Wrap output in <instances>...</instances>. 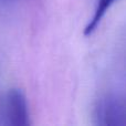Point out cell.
I'll return each mask as SVG.
<instances>
[{"mask_svg": "<svg viewBox=\"0 0 126 126\" xmlns=\"http://www.w3.org/2000/svg\"><path fill=\"white\" fill-rule=\"evenodd\" d=\"M2 116L6 125L28 126L30 124L27 98L20 90H10L7 94Z\"/></svg>", "mask_w": 126, "mask_h": 126, "instance_id": "2", "label": "cell"}, {"mask_svg": "<svg viewBox=\"0 0 126 126\" xmlns=\"http://www.w3.org/2000/svg\"><path fill=\"white\" fill-rule=\"evenodd\" d=\"M94 123L100 126H124L126 105L123 97L107 94L97 101L94 107Z\"/></svg>", "mask_w": 126, "mask_h": 126, "instance_id": "1", "label": "cell"}, {"mask_svg": "<svg viewBox=\"0 0 126 126\" xmlns=\"http://www.w3.org/2000/svg\"><path fill=\"white\" fill-rule=\"evenodd\" d=\"M117 0H96L95 8H94V13L92 16V18L90 19L87 26L84 29V34L85 35H91L94 31L96 30V28L98 27V24L101 23L102 19L105 17L106 12L109 11V9L113 6Z\"/></svg>", "mask_w": 126, "mask_h": 126, "instance_id": "3", "label": "cell"}]
</instances>
